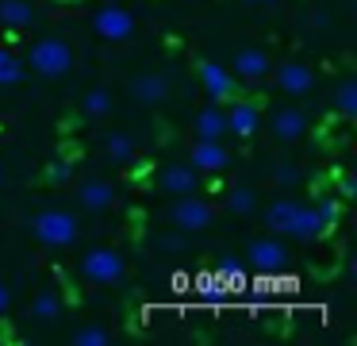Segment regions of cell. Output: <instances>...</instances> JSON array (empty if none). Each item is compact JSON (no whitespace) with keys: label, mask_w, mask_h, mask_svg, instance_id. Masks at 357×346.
I'll list each match as a JSON object with an SVG mask.
<instances>
[{"label":"cell","mask_w":357,"mask_h":346,"mask_svg":"<svg viewBox=\"0 0 357 346\" xmlns=\"http://www.w3.org/2000/svg\"><path fill=\"white\" fill-rule=\"evenodd\" d=\"M319 231H323V223H319L315 208L296 204V208H292V215H288V223H284V235H288V238H296V243H311V238H315Z\"/></svg>","instance_id":"52a82bcc"},{"label":"cell","mask_w":357,"mask_h":346,"mask_svg":"<svg viewBox=\"0 0 357 346\" xmlns=\"http://www.w3.org/2000/svg\"><path fill=\"white\" fill-rule=\"evenodd\" d=\"M338 192H342V196H354V192H357L354 177H342V181H338Z\"/></svg>","instance_id":"f1b7e54d"},{"label":"cell","mask_w":357,"mask_h":346,"mask_svg":"<svg viewBox=\"0 0 357 346\" xmlns=\"http://www.w3.org/2000/svg\"><path fill=\"white\" fill-rule=\"evenodd\" d=\"M108 154H112L116 161L131 158V138H127V135H112V138H108Z\"/></svg>","instance_id":"484cf974"},{"label":"cell","mask_w":357,"mask_h":346,"mask_svg":"<svg viewBox=\"0 0 357 346\" xmlns=\"http://www.w3.org/2000/svg\"><path fill=\"white\" fill-rule=\"evenodd\" d=\"M66 173H70L66 166H54V169H50V177H54V181H66Z\"/></svg>","instance_id":"4dcf8cb0"},{"label":"cell","mask_w":357,"mask_h":346,"mask_svg":"<svg viewBox=\"0 0 357 346\" xmlns=\"http://www.w3.org/2000/svg\"><path fill=\"white\" fill-rule=\"evenodd\" d=\"M250 261H254V269H261V273H280V269L288 266V254L277 238H257V243L250 246Z\"/></svg>","instance_id":"8992f818"},{"label":"cell","mask_w":357,"mask_h":346,"mask_svg":"<svg viewBox=\"0 0 357 346\" xmlns=\"http://www.w3.org/2000/svg\"><path fill=\"white\" fill-rule=\"evenodd\" d=\"M8 304H12V292L8 284H0V312H8Z\"/></svg>","instance_id":"f546056e"},{"label":"cell","mask_w":357,"mask_h":346,"mask_svg":"<svg viewBox=\"0 0 357 346\" xmlns=\"http://www.w3.org/2000/svg\"><path fill=\"white\" fill-rule=\"evenodd\" d=\"M158 185H162L165 192H173V196H185V192L196 189V173L185 166H165L162 177H158Z\"/></svg>","instance_id":"4fadbf2b"},{"label":"cell","mask_w":357,"mask_h":346,"mask_svg":"<svg viewBox=\"0 0 357 346\" xmlns=\"http://www.w3.org/2000/svg\"><path fill=\"white\" fill-rule=\"evenodd\" d=\"M85 112H89V115H108V112H112V92L93 89V92L85 96Z\"/></svg>","instance_id":"7402d4cb"},{"label":"cell","mask_w":357,"mask_h":346,"mask_svg":"<svg viewBox=\"0 0 357 346\" xmlns=\"http://www.w3.org/2000/svg\"><path fill=\"white\" fill-rule=\"evenodd\" d=\"M35 235L47 246H70L77 238V219L70 212H43L35 215Z\"/></svg>","instance_id":"7a4b0ae2"},{"label":"cell","mask_w":357,"mask_h":346,"mask_svg":"<svg viewBox=\"0 0 357 346\" xmlns=\"http://www.w3.org/2000/svg\"><path fill=\"white\" fill-rule=\"evenodd\" d=\"M162 250H169V254L185 250V238H181V235H165V238H162Z\"/></svg>","instance_id":"4316f807"},{"label":"cell","mask_w":357,"mask_h":346,"mask_svg":"<svg viewBox=\"0 0 357 346\" xmlns=\"http://www.w3.org/2000/svg\"><path fill=\"white\" fill-rule=\"evenodd\" d=\"M200 81H204V89H208V96H215V100H223L227 92L234 89V77L227 73L223 66H215V62H204L200 66Z\"/></svg>","instance_id":"8fae6325"},{"label":"cell","mask_w":357,"mask_h":346,"mask_svg":"<svg viewBox=\"0 0 357 346\" xmlns=\"http://www.w3.org/2000/svg\"><path fill=\"white\" fill-rule=\"evenodd\" d=\"M277 85L284 92H292V96H300V92L311 89V69L303 66V62H284V66L277 69Z\"/></svg>","instance_id":"30bf717a"},{"label":"cell","mask_w":357,"mask_h":346,"mask_svg":"<svg viewBox=\"0 0 357 346\" xmlns=\"http://www.w3.org/2000/svg\"><path fill=\"white\" fill-rule=\"evenodd\" d=\"M24 77V62L12 50H0V85H16Z\"/></svg>","instance_id":"ffe728a7"},{"label":"cell","mask_w":357,"mask_h":346,"mask_svg":"<svg viewBox=\"0 0 357 346\" xmlns=\"http://www.w3.org/2000/svg\"><path fill=\"white\" fill-rule=\"evenodd\" d=\"M135 96L142 100V104H158V100L165 96V81L158 73H146V77H139L135 81Z\"/></svg>","instance_id":"ac0fdd59"},{"label":"cell","mask_w":357,"mask_h":346,"mask_svg":"<svg viewBox=\"0 0 357 346\" xmlns=\"http://www.w3.org/2000/svg\"><path fill=\"white\" fill-rule=\"evenodd\" d=\"M81 208H89V212H104V208H112V185H104V181L81 185Z\"/></svg>","instance_id":"2e32d148"},{"label":"cell","mask_w":357,"mask_h":346,"mask_svg":"<svg viewBox=\"0 0 357 346\" xmlns=\"http://www.w3.org/2000/svg\"><path fill=\"white\" fill-rule=\"evenodd\" d=\"M0 177H4V169H0Z\"/></svg>","instance_id":"d6a6232c"},{"label":"cell","mask_w":357,"mask_h":346,"mask_svg":"<svg viewBox=\"0 0 357 346\" xmlns=\"http://www.w3.org/2000/svg\"><path fill=\"white\" fill-rule=\"evenodd\" d=\"M93 27H96V35L108 38V43H123V38H131L135 20H131V12H127V8H119L116 0H108V4L96 12Z\"/></svg>","instance_id":"3957f363"},{"label":"cell","mask_w":357,"mask_h":346,"mask_svg":"<svg viewBox=\"0 0 357 346\" xmlns=\"http://www.w3.org/2000/svg\"><path fill=\"white\" fill-rule=\"evenodd\" d=\"M223 120H227V127H231L238 138H250L257 131V108L254 104H234Z\"/></svg>","instance_id":"5bb4252c"},{"label":"cell","mask_w":357,"mask_h":346,"mask_svg":"<svg viewBox=\"0 0 357 346\" xmlns=\"http://www.w3.org/2000/svg\"><path fill=\"white\" fill-rule=\"evenodd\" d=\"M296 177H300V169H292V166H280V169H277V181H280V185H292Z\"/></svg>","instance_id":"83f0119b"},{"label":"cell","mask_w":357,"mask_h":346,"mask_svg":"<svg viewBox=\"0 0 357 346\" xmlns=\"http://www.w3.org/2000/svg\"><path fill=\"white\" fill-rule=\"evenodd\" d=\"M0 23L8 31H20L31 23V4L27 0H0Z\"/></svg>","instance_id":"9a60e30c"},{"label":"cell","mask_w":357,"mask_h":346,"mask_svg":"<svg viewBox=\"0 0 357 346\" xmlns=\"http://www.w3.org/2000/svg\"><path fill=\"white\" fill-rule=\"evenodd\" d=\"M234 73H238L242 81H261V77L269 73V54H265V50H254V46H246V50L234 58Z\"/></svg>","instance_id":"9c48e42d"},{"label":"cell","mask_w":357,"mask_h":346,"mask_svg":"<svg viewBox=\"0 0 357 346\" xmlns=\"http://www.w3.org/2000/svg\"><path fill=\"white\" fill-rule=\"evenodd\" d=\"M257 4H265V0H257Z\"/></svg>","instance_id":"1f68e13d"},{"label":"cell","mask_w":357,"mask_h":346,"mask_svg":"<svg viewBox=\"0 0 357 346\" xmlns=\"http://www.w3.org/2000/svg\"><path fill=\"white\" fill-rule=\"evenodd\" d=\"M173 223L185 227V231H204L211 223V204H204V200H196L185 192V196L173 204Z\"/></svg>","instance_id":"5b68a950"},{"label":"cell","mask_w":357,"mask_h":346,"mask_svg":"<svg viewBox=\"0 0 357 346\" xmlns=\"http://www.w3.org/2000/svg\"><path fill=\"white\" fill-rule=\"evenodd\" d=\"M73 343H77V346H108L112 335H108V331H100V327H81L77 335H73Z\"/></svg>","instance_id":"603a6c76"},{"label":"cell","mask_w":357,"mask_h":346,"mask_svg":"<svg viewBox=\"0 0 357 346\" xmlns=\"http://www.w3.org/2000/svg\"><path fill=\"white\" fill-rule=\"evenodd\" d=\"M303 131H307V120H303V112H296V108H280L277 120H273V135L284 138V143L300 138Z\"/></svg>","instance_id":"7c38bea8"},{"label":"cell","mask_w":357,"mask_h":346,"mask_svg":"<svg viewBox=\"0 0 357 346\" xmlns=\"http://www.w3.org/2000/svg\"><path fill=\"white\" fill-rule=\"evenodd\" d=\"M196 131H200V138H219L227 131V120L219 108H204L200 115H196Z\"/></svg>","instance_id":"e0dca14e"},{"label":"cell","mask_w":357,"mask_h":346,"mask_svg":"<svg viewBox=\"0 0 357 346\" xmlns=\"http://www.w3.org/2000/svg\"><path fill=\"white\" fill-rule=\"evenodd\" d=\"M192 166L204 169V173H219L227 166V150L219 146V138H200L192 146Z\"/></svg>","instance_id":"ba28073f"},{"label":"cell","mask_w":357,"mask_h":346,"mask_svg":"<svg viewBox=\"0 0 357 346\" xmlns=\"http://www.w3.org/2000/svg\"><path fill=\"white\" fill-rule=\"evenodd\" d=\"M227 204H231L234 215H246V212H254V192H250V189H234Z\"/></svg>","instance_id":"d4e9b609"},{"label":"cell","mask_w":357,"mask_h":346,"mask_svg":"<svg viewBox=\"0 0 357 346\" xmlns=\"http://www.w3.org/2000/svg\"><path fill=\"white\" fill-rule=\"evenodd\" d=\"M315 215H319V223H323V231H331V227H338V219H342V204L326 196L323 204L315 208Z\"/></svg>","instance_id":"44dd1931"},{"label":"cell","mask_w":357,"mask_h":346,"mask_svg":"<svg viewBox=\"0 0 357 346\" xmlns=\"http://www.w3.org/2000/svg\"><path fill=\"white\" fill-rule=\"evenodd\" d=\"M73 66V50L62 43V38H39L31 46V69L43 77H62L70 73Z\"/></svg>","instance_id":"6da1fadb"},{"label":"cell","mask_w":357,"mask_h":346,"mask_svg":"<svg viewBox=\"0 0 357 346\" xmlns=\"http://www.w3.org/2000/svg\"><path fill=\"white\" fill-rule=\"evenodd\" d=\"M338 112L342 115H357V85L354 81H346L338 89Z\"/></svg>","instance_id":"cb8c5ba5"},{"label":"cell","mask_w":357,"mask_h":346,"mask_svg":"<svg viewBox=\"0 0 357 346\" xmlns=\"http://www.w3.org/2000/svg\"><path fill=\"white\" fill-rule=\"evenodd\" d=\"M58 315H62V296H58L54 289L39 292V296H35V319L50 323V319H58Z\"/></svg>","instance_id":"d6986e66"},{"label":"cell","mask_w":357,"mask_h":346,"mask_svg":"<svg viewBox=\"0 0 357 346\" xmlns=\"http://www.w3.org/2000/svg\"><path fill=\"white\" fill-rule=\"evenodd\" d=\"M81 273L96 284H112V281L123 277V258H119L116 250H104V246L100 250H89L85 258H81Z\"/></svg>","instance_id":"277c9868"}]
</instances>
